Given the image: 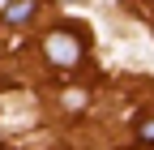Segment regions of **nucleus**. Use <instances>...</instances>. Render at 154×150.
Returning <instances> with one entry per match:
<instances>
[{"mask_svg":"<svg viewBox=\"0 0 154 150\" xmlns=\"http://www.w3.org/2000/svg\"><path fill=\"white\" fill-rule=\"evenodd\" d=\"M43 56H47L56 69H73L86 56V39H77L73 30H51L47 39H43Z\"/></svg>","mask_w":154,"mask_h":150,"instance_id":"obj_1","label":"nucleus"},{"mask_svg":"<svg viewBox=\"0 0 154 150\" xmlns=\"http://www.w3.org/2000/svg\"><path fill=\"white\" fill-rule=\"evenodd\" d=\"M34 13H38V0H13L5 5V26H26Z\"/></svg>","mask_w":154,"mask_h":150,"instance_id":"obj_2","label":"nucleus"},{"mask_svg":"<svg viewBox=\"0 0 154 150\" xmlns=\"http://www.w3.org/2000/svg\"><path fill=\"white\" fill-rule=\"evenodd\" d=\"M137 142H141V146H154V116H146V120L137 124Z\"/></svg>","mask_w":154,"mask_h":150,"instance_id":"obj_3","label":"nucleus"},{"mask_svg":"<svg viewBox=\"0 0 154 150\" xmlns=\"http://www.w3.org/2000/svg\"><path fill=\"white\" fill-rule=\"evenodd\" d=\"M0 5H5V0H0Z\"/></svg>","mask_w":154,"mask_h":150,"instance_id":"obj_4","label":"nucleus"}]
</instances>
